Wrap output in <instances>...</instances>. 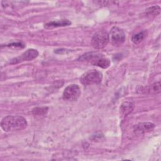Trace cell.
Here are the masks:
<instances>
[{
    "label": "cell",
    "mask_w": 161,
    "mask_h": 161,
    "mask_svg": "<svg viewBox=\"0 0 161 161\" xmlns=\"http://www.w3.org/2000/svg\"><path fill=\"white\" fill-rule=\"evenodd\" d=\"M109 41V33L105 30H99L92 36L91 45L96 49H101L107 45Z\"/></svg>",
    "instance_id": "3957f363"
},
{
    "label": "cell",
    "mask_w": 161,
    "mask_h": 161,
    "mask_svg": "<svg viewBox=\"0 0 161 161\" xmlns=\"http://www.w3.org/2000/svg\"><path fill=\"white\" fill-rule=\"evenodd\" d=\"M48 111V108L47 107H38V108H35L32 109V114L37 117H40V116H45Z\"/></svg>",
    "instance_id": "4fadbf2b"
},
{
    "label": "cell",
    "mask_w": 161,
    "mask_h": 161,
    "mask_svg": "<svg viewBox=\"0 0 161 161\" xmlns=\"http://www.w3.org/2000/svg\"><path fill=\"white\" fill-rule=\"evenodd\" d=\"M152 91L155 92L156 93L160 92V82H156L152 85Z\"/></svg>",
    "instance_id": "5bb4252c"
},
{
    "label": "cell",
    "mask_w": 161,
    "mask_h": 161,
    "mask_svg": "<svg viewBox=\"0 0 161 161\" xmlns=\"http://www.w3.org/2000/svg\"><path fill=\"white\" fill-rule=\"evenodd\" d=\"M1 126L6 132L19 131L25 129L27 126V121L21 116L8 115L2 119Z\"/></svg>",
    "instance_id": "6da1fadb"
},
{
    "label": "cell",
    "mask_w": 161,
    "mask_h": 161,
    "mask_svg": "<svg viewBox=\"0 0 161 161\" xmlns=\"http://www.w3.org/2000/svg\"><path fill=\"white\" fill-rule=\"evenodd\" d=\"M71 25V22L68 19H61L57 21H50L45 24L44 27L46 29H52L54 28L61 27V26H67Z\"/></svg>",
    "instance_id": "9c48e42d"
},
{
    "label": "cell",
    "mask_w": 161,
    "mask_h": 161,
    "mask_svg": "<svg viewBox=\"0 0 161 161\" xmlns=\"http://www.w3.org/2000/svg\"><path fill=\"white\" fill-rule=\"evenodd\" d=\"M155 128L154 124L150 122L141 123L136 125L134 127V132L138 135H142L147 132H149Z\"/></svg>",
    "instance_id": "52a82bcc"
},
{
    "label": "cell",
    "mask_w": 161,
    "mask_h": 161,
    "mask_svg": "<svg viewBox=\"0 0 161 161\" xmlns=\"http://www.w3.org/2000/svg\"><path fill=\"white\" fill-rule=\"evenodd\" d=\"M160 11V8L158 6H153L148 8L146 10V14L150 17H155L157 16Z\"/></svg>",
    "instance_id": "7c38bea8"
},
{
    "label": "cell",
    "mask_w": 161,
    "mask_h": 161,
    "mask_svg": "<svg viewBox=\"0 0 161 161\" xmlns=\"http://www.w3.org/2000/svg\"><path fill=\"white\" fill-rule=\"evenodd\" d=\"M111 43L114 47H119L123 44L126 40L124 31L119 27L114 26L111 28L109 34Z\"/></svg>",
    "instance_id": "277c9868"
},
{
    "label": "cell",
    "mask_w": 161,
    "mask_h": 161,
    "mask_svg": "<svg viewBox=\"0 0 161 161\" xmlns=\"http://www.w3.org/2000/svg\"><path fill=\"white\" fill-rule=\"evenodd\" d=\"M135 108V103L133 101H125L123 102L119 108L120 113L122 116L125 117L130 114Z\"/></svg>",
    "instance_id": "ba28073f"
},
{
    "label": "cell",
    "mask_w": 161,
    "mask_h": 161,
    "mask_svg": "<svg viewBox=\"0 0 161 161\" xmlns=\"http://www.w3.org/2000/svg\"><path fill=\"white\" fill-rule=\"evenodd\" d=\"M102 79L103 74L101 72L97 70H91L83 74L80 78V81L84 86H90L101 83Z\"/></svg>",
    "instance_id": "7a4b0ae2"
},
{
    "label": "cell",
    "mask_w": 161,
    "mask_h": 161,
    "mask_svg": "<svg viewBox=\"0 0 161 161\" xmlns=\"http://www.w3.org/2000/svg\"><path fill=\"white\" fill-rule=\"evenodd\" d=\"M8 47H11V46H14V47H25V45H23V44H22L21 43H19V42H18V43H11V44H9V45H8Z\"/></svg>",
    "instance_id": "9a60e30c"
},
{
    "label": "cell",
    "mask_w": 161,
    "mask_h": 161,
    "mask_svg": "<svg viewBox=\"0 0 161 161\" xmlns=\"http://www.w3.org/2000/svg\"><path fill=\"white\" fill-rule=\"evenodd\" d=\"M81 90L77 84H70L65 87L63 92V99L67 101H77L80 97Z\"/></svg>",
    "instance_id": "5b68a950"
},
{
    "label": "cell",
    "mask_w": 161,
    "mask_h": 161,
    "mask_svg": "<svg viewBox=\"0 0 161 161\" xmlns=\"http://www.w3.org/2000/svg\"><path fill=\"white\" fill-rule=\"evenodd\" d=\"M147 31L143 30V31L133 35V36L131 38V41L135 44H139L145 40V38L147 37Z\"/></svg>",
    "instance_id": "8fae6325"
},
{
    "label": "cell",
    "mask_w": 161,
    "mask_h": 161,
    "mask_svg": "<svg viewBox=\"0 0 161 161\" xmlns=\"http://www.w3.org/2000/svg\"><path fill=\"white\" fill-rule=\"evenodd\" d=\"M110 64H111V62L109 59L104 57L103 55L99 58L97 59V60L94 62L93 65L98 66L103 69H107L108 67H109Z\"/></svg>",
    "instance_id": "30bf717a"
},
{
    "label": "cell",
    "mask_w": 161,
    "mask_h": 161,
    "mask_svg": "<svg viewBox=\"0 0 161 161\" xmlns=\"http://www.w3.org/2000/svg\"><path fill=\"white\" fill-rule=\"evenodd\" d=\"M38 52L33 48L28 49L26 51L23 52L20 56L11 59L9 62L10 64H16L24 61H30L35 59L38 56Z\"/></svg>",
    "instance_id": "8992f818"
}]
</instances>
